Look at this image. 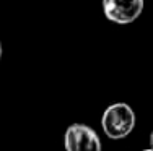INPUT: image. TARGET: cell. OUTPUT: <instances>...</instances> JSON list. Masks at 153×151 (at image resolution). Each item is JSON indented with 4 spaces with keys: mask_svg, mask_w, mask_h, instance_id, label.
I'll return each mask as SVG.
<instances>
[{
    "mask_svg": "<svg viewBox=\"0 0 153 151\" xmlns=\"http://www.w3.org/2000/svg\"><path fill=\"white\" fill-rule=\"evenodd\" d=\"M103 130L109 138L121 140L127 136L135 127V114L129 104L117 102L109 106L101 119Z\"/></svg>",
    "mask_w": 153,
    "mask_h": 151,
    "instance_id": "6da1fadb",
    "label": "cell"
},
{
    "mask_svg": "<svg viewBox=\"0 0 153 151\" xmlns=\"http://www.w3.org/2000/svg\"><path fill=\"white\" fill-rule=\"evenodd\" d=\"M64 145L67 151H101L98 133L83 124H74L67 128Z\"/></svg>",
    "mask_w": 153,
    "mask_h": 151,
    "instance_id": "7a4b0ae2",
    "label": "cell"
},
{
    "mask_svg": "<svg viewBox=\"0 0 153 151\" xmlns=\"http://www.w3.org/2000/svg\"><path fill=\"white\" fill-rule=\"evenodd\" d=\"M143 0H103V12L108 20L129 24L142 15Z\"/></svg>",
    "mask_w": 153,
    "mask_h": 151,
    "instance_id": "3957f363",
    "label": "cell"
},
{
    "mask_svg": "<svg viewBox=\"0 0 153 151\" xmlns=\"http://www.w3.org/2000/svg\"><path fill=\"white\" fill-rule=\"evenodd\" d=\"M150 148L153 150V132L150 133Z\"/></svg>",
    "mask_w": 153,
    "mask_h": 151,
    "instance_id": "277c9868",
    "label": "cell"
},
{
    "mask_svg": "<svg viewBox=\"0 0 153 151\" xmlns=\"http://www.w3.org/2000/svg\"><path fill=\"white\" fill-rule=\"evenodd\" d=\"M0 59H2V44H0Z\"/></svg>",
    "mask_w": 153,
    "mask_h": 151,
    "instance_id": "5b68a950",
    "label": "cell"
},
{
    "mask_svg": "<svg viewBox=\"0 0 153 151\" xmlns=\"http://www.w3.org/2000/svg\"><path fill=\"white\" fill-rule=\"evenodd\" d=\"M143 151H153V150H152V148H148V150H143Z\"/></svg>",
    "mask_w": 153,
    "mask_h": 151,
    "instance_id": "8992f818",
    "label": "cell"
}]
</instances>
